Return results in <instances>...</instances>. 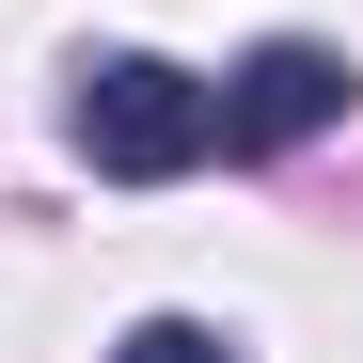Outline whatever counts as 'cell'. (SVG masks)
I'll list each match as a JSON object with an SVG mask.
<instances>
[{
    "label": "cell",
    "instance_id": "obj_1",
    "mask_svg": "<svg viewBox=\"0 0 363 363\" xmlns=\"http://www.w3.org/2000/svg\"><path fill=\"white\" fill-rule=\"evenodd\" d=\"M64 143L95 174H127V190H174V174H206L221 158V111L190 64H158V48H95L79 95H64Z\"/></svg>",
    "mask_w": 363,
    "mask_h": 363
},
{
    "label": "cell",
    "instance_id": "obj_2",
    "mask_svg": "<svg viewBox=\"0 0 363 363\" xmlns=\"http://www.w3.org/2000/svg\"><path fill=\"white\" fill-rule=\"evenodd\" d=\"M347 64L332 48H300V32H269L237 79H206V111H221V158H284V143H316V127H347Z\"/></svg>",
    "mask_w": 363,
    "mask_h": 363
},
{
    "label": "cell",
    "instance_id": "obj_3",
    "mask_svg": "<svg viewBox=\"0 0 363 363\" xmlns=\"http://www.w3.org/2000/svg\"><path fill=\"white\" fill-rule=\"evenodd\" d=\"M111 363H237V347H221L206 316H143V332H127V347H111Z\"/></svg>",
    "mask_w": 363,
    "mask_h": 363
}]
</instances>
